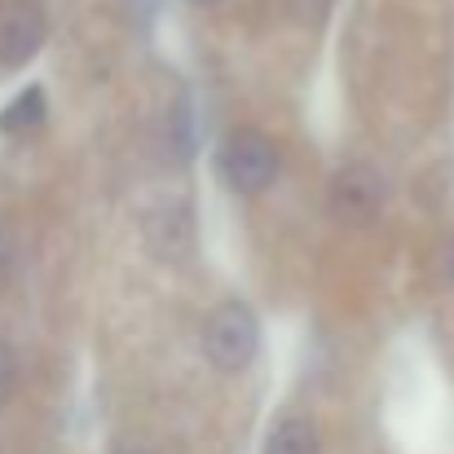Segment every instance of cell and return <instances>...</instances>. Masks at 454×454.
Segmentation results:
<instances>
[{
	"label": "cell",
	"mask_w": 454,
	"mask_h": 454,
	"mask_svg": "<svg viewBox=\"0 0 454 454\" xmlns=\"http://www.w3.org/2000/svg\"><path fill=\"white\" fill-rule=\"evenodd\" d=\"M261 348V322L256 313L243 301H225L216 304L203 322V353L216 371L234 375V371H247L252 357Z\"/></svg>",
	"instance_id": "1"
},
{
	"label": "cell",
	"mask_w": 454,
	"mask_h": 454,
	"mask_svg": "<svg viewBox=\"0 0 454 454\" xmlns=\"http://www.w3.org/2000/svg\"><path fill=\"white\" fill-rule=\"evenodd\" d=\"M216 172L234 194H261L278 172V151L261 129H239L225 137V146L216 154Z\"/></svg>",
	"instance_id": "2"
},
{
	"label": "cell",
	"mask_w": 454,
	"mask_h": 454,
	"mask_svg": "<svg viewBox=\"0 0 454 454\" xmlns=\"http://www.w3.org/2000/svg\"><path fill=\"white\" fill-rule=\"evenodd\" d=\"M384 207V181L371 163H344L331 176V212L348 225H366Z\"/></svg>",
	"instance_id": "3"
},
{
	"label": "cell",
	"mask_w": 454,
	"mask_h": 454,
	"mask_svg": "<svg viewBox=\"0 0 454 454\" xmlns=\"http://www.w3.org/2000/svg\"><path fill=\"white\" fill-rule=\"evenodd\" d=\"M44 44V13L31 0H13L0 9V67H27Z\"/></svg>",
	"instance_id": "4"
},
{
	"label": "cell",
	"mask_w": 454,
	"mask_h": 454,
	"mask_svg": "<svg viewBox=\"0 0 454 454\" xmlns=\"http://www.w3.org/2000/svg\"><path fill=\"white\" fill-rule=\"evenodd\" d=\"M265 454H322V446H317V428H313L309 419H301V415H287V419L270 433Z\"/></svg>",
	"instance_id": "5"
},
{
	"label": "cell",
	"mask_w": 454,
	"mask_h": 454,
	"mask_svg": "<svg viewBox=\"0 0 454 454\" xmlns=\"http://www.w3.org/2000/svg\"><path fill=\"white\" fill-rule=\"evenodd\" d=\"M44 124V89H22L9 106H4V115H0V129L4 133H31V129H40Z\"/></svg>",
	"instance_id": "6"
},
{
	"label": "cell",
	"mask_w": 454,
	"mask_h": 454,
	"mask_svg": "<svg viewBox=\"0 0 454 454\" xmlns=\"http://www.w3.org/2000/svg\"><path fill=\"white\" fill-rule=\"evenodd\" d=\"M331 4H335V0H287V13H292L296 22H304V27H317V22L331 13Z\"/></svg>",
	"instance_id": "7"
},
{
	"label": "cell",
	"mask_w": 454,
	"mask_h": 454,
	"mask_svg": "<svg viewBox=\"0 0 454 454\" xmlns=\"http://www.w3.org/2000/svg\"><path fill=\"white\" fill-rule=\"evenodd\" d=\"M13 384H18V357H13V348L0 340V406L9 402Z\"/></svg>",
	"instance_id": "8"
},
{
	"label": "cell",
	"mask_w": 454,
	"mask_h": 454,
	"mask_svg": "<svg viewBox=\"0 0 454 454\" xmlns=\"http://www.w3.org/2000/svg\"><path fill=\"white\" fill-rule=\"evenodd\" d=\"M168 216H172V221L181 225V234H190V230H185V216H181V212H168ZM172 221H163V216H159V225H172ZM159 256H176V247H172V230H168V239L159 243Z\"/></svg>",
	"instance_id": "9"
},
{
	"label": "cell",
	"mask_w": 454,
	"mask_h": 454,
	"mask_svg": "<svg viewBox=\"0 0 454 454\" xmlns=\"http://www.w3.org/2000/svg\"><path fill=\"white\" fill-rule=\"evenodd\" d=\"M446 274L454 278V243H450V252H446Z\"/></svg>",
	"instance_id": "10"
},
{
	"label": "cell",
	"mask_w": 454,
	"mask_h": 454,
	"mask_svg": "<svg viewBox=\"0 0 454 454\" xmlns=\"http://www.w3.org/2000/svg\"><path fill=\"white\" fill-rule=\"evenodd\" d=\"M194 4H216V0H194Z\"/></svg>",
	"instance_id": "11"
}]
</instances>
